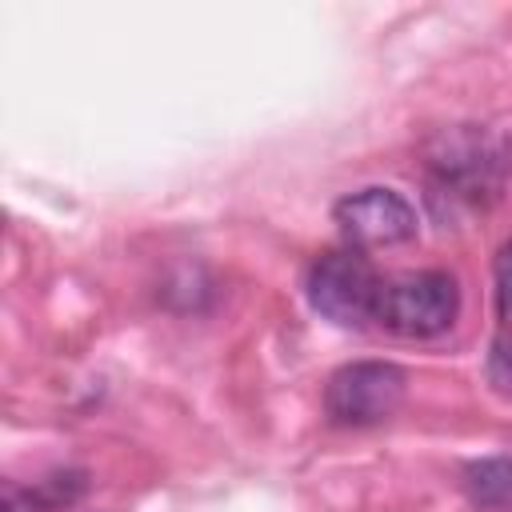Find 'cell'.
<instances>
[{
  "label": "cell",
  "instance_id": "obj_4",
  "mask_svg": "<svg viewBox=\"0 0 512 512\" xmlns=\"http://www.w3.org/2000/svg\"><path fill=\"white\" fill-rule=\"evenodd\" d=\"M456 312H460L456 280L448 272L424 268V272H404L396 280H384L376 320L396 336L424 340V336L452 328Z\"/></svg>",
  "mask_w": 512,
  "mask_h": 512
},
{
  "label": "cell",
  "instance_id": "obj_2",
  "mask_svg": "<svg viewBox=\"0 0 512 512\" xmlns=\"http://www.w3.org/2000/svg\"><path fill=\"white\" fill-rule=\"evenodd\" d=\"M308 304L340 324V328H364L376 320L384 280L376 276L372 260L360 248H332L308 268Z\"/></svg>",
  "mask_w": 512,
  "mask_h": 512
},
{
  "label": "cell",
  "instance_id": "obj_1",
  "mask_svg": "<svg viewBox=\"0 0 512 512\" xmlns=\"http://www.w3.org/2000/svg\"><path fill=\"white\" fill-rule=\"evenodd\" d=\"M508 164H512L508 160V144L496 132L476 128V124L444 128L428 144V168L436 172L440 188L460 196V200H468V204L492 200L504 188Z\"/></svg>",
  "mask_w": 512,
  "mask_h": 512
},
{
  "label": "cell",
  "instance_id": "obj_8",
  "mask_svg": "<svg viewBox=\"0 0 512 512\" xmlns=\"http://www.w3.org/2000/svg\"><path fill=\"white\" fill-rule=\"evenodd\" d=\"M496 308H500L504 328H512V240L500 244L496 252Z\"/></svg>",
  "mask_w": 512,
  "mask_h": 512
},
{
  "label": "cell",
  "instance_id": "obj_6",
  "mask_svg": "<svg viewBox=\"0 0 512 512\" xmlns=\"http://www.w3.org/2000/svg\"><path fill=\"white\" fill-rule=\"evenodd\" d=\"M464 496L484 512H508L512 508V460L508 456L472 460L464 468Z\"/></svg>",
  "mask_w": 512,
  "mask_h": 512
},
{
  "label": "cell",
  "instance_id": "obj_9",
  "mask_svg": "<svg viewBox=\"0 0 512 512\" xmlns=\"http://www.w3.org/2000/svg\"><path fill=\"white\" fill-rule=\"evenodd\" d=\"M52 504L44 500V492H32V488H20V484H4L0 492V512H48Z\"/></svg>",
  "mask_w": 512,
  "mask_h": 512
},
{
  "label": "cell",
  "instance_id": "obj_3",
  "mask_svg": "<svg viewBox=\"0 0 512 512\" xmlns=\"http://www.w3.org/2000/svg\"><path fill=\"white\" fill-rule=\"evenodd\" d=\"M404 396H408L404 368L388 360H352L328 376L324 412L332 424L368 428V424H384L388 416H396Z\"/></svg>",
  "mask_w": 512,
  "mask_h": 512
},
{
  "label": "cell",
  "instance_id": "obj_5",
  "mask_svg": "<svg viewBox=\"0 0 512 512\" xmlns=\"http://www.w3.org/2000/svg\"><path fill=\"white\" fill-rule=\"evenodd\" d=\"M340 232L356 248H388L416 236V208L396 188H360L332 208Z\"/></svg>",
  "mask_w": 512,
  "mask_h": 512
},
{
  "label": "cell",
  "instance_id": "obj_7",
  "mask_svg": "<svg viewBox=\"0 0 512 512\" xmlns=\"http://www.w3.org/2000/svg\"><path fill=\"white\" fill-rule=\"evenodd\" d=\"M484 372H488L492 392H500V396L512 400V328L496 332V340H492V348H488V364H484Z\"/></svg>",
  "mask_w": 512,
  "mask_h": 512
}]
</instances>
